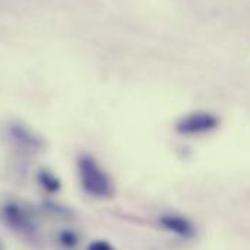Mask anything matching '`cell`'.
I'll use <instances>...</instances> for the list:
<instances>
[{"instance_id": "cell-1", "label": "cell", "mask_w": 250, "mask_h": 250, "mask_svg": "<svg viewBox=\"0 0 250 250\" xmlns=\"http://www.w3.org/2000/svg\"><path fill=\"white\" fill-rule=\"evenodd\" d=\"M77 176L82 188L95 198H109L114 192V185L108 172L90 154L79 156Z\"/></svg>"}, {"instance_id": "cell-6", "label": "cell", "mask_w": 250, "mask_h": 250, "mask_svg": "<svg viewBox=\"0 0 250 250\" xmlns=\"http://www.w3.org/2000/svg\"><path fill=\"white\" fill-rule=\"evenodd\" d=\"M38 181H40V184L42 187L45 188V189H48V190H51V192H54V190H57L60 188L59 179L51 172H48V170H41L38 173Z\"/></svg>"}, {"instance_id": "cell-5", "label": "cell", "mask_w": 250, "mask_h": 250, "mask_svg": "<svg viewBox=\"0 0 250 250\" xmlns=\"http://www.w3.org/2000/svg\"><path fill=\"white\" fill-rule=\"evenodd\" d=\"M162 221H163L165 227L172 229L173 231H176L179 234H187L188 231H190V226L188 223H185L184 220H181V218H176V217L170 215V217H163Z\"/></svg>"}, {"instance_id": "cell-4", "label": "cell", "mask_w": 250, "mask_h": 250, "mask_svg": "<svg viewBox=\"0 0 250 250\" xmlns=\"http://www.w3.org/2000/svg\"><path fill=\"white\" fill-rule=\"evenodd\" d=\"M4 218L12 227L18 230H26L31 224V220L28 218L26 212L16 204L4 205Z\"/></svg>"}, {"instance_id": "cell-7", "label": "cell", "mask_w": 250, "mask_h": 250, "mask_svg": "<svg viewBox=\"0 0 250 250\" xmlns=\"http://www.w3.org/2000/svg\"><path fill=\"white\" fill-rule=\"evenodd\" d=\"M89 250H114L108 243H104V242H96V243H93Z\"/></svg>"}, {"instance_id": "cell-3", "label": "cell", "mask_w": 250, "mask_h": 250, "mask_svg": "<svg viewBox=\"0 0 250 250\" xmlns=\"http://www.w3.org/2000/svg\"><path fill=\"white\" fill-rule=\"evenodd\" d=\"M217 125L218 121L214 115L208 112H196L184 117L179 123H176V131L182 135H198L214 129Z\"/></svg>"}, {"instance_id": "cell-2", "label": "cell", "mask_w": 250, "mask_h": 250, "mask_svg": "<svg viewBox=\"0 0 250 250\" xmlns=\"http://www.w3.org/2000/svg\"><path fill=\"white\" fill-rule=\"evenodd\" d=\"M9 140L18 147L28 151H40L44 147V140L31 126L22 123H10L6 128Z\"/></svg>"}]
</instances>
